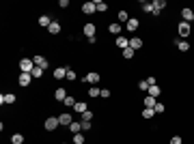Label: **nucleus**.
<instances>
[{
    "label": "nucleus",
    "instance_id": "42",
    "mask_svg": "<svg viewBox=\"0 0 194 144\" xmlns=\"http://www.w3.org/2000/svg\"><path fill=\"white\" fill-rule=\"evenodd\" d=\"M58 7H60V9H67V7H69V0H60Z\"/></svg>",
    "mask_w": 194,
    "mask_h": 144
},
{
    "label": "nucleus",
    "instance_id": "24",
    "mask_svg": "<svg viewBox=\"0 0 194 144\" xmlns=\"http://www.w3.org/2000/svg\"><path fill=\"white\" fill-rule=\"evenodd\" d=\"M177 50H179V52H188V50H190V43H188V41H177Z\"/></svg>",
    "mask_w": 194,
    "mask_h": 144
},
{
    "label": "nucleus",
    "instance_id": "16",
    "mask_svg": "<svg viewBox=\"0 0 194 144\" xmlns=\"http://www.w3.org/2000/svg\"><path fill=\"white\" fill-rule=\"evenodd\" d=\"M130 47H132V50H140V47H142V39H138V37H134V39H130Z\"/></svg>",
    "mask_w": 194,
    "mask_h": 144
},
{
    "label": "nucleus",
    "instance_id": "31",
    "mask_svg": "<svg viewBox=\"0 0 194 144\" xmlns=\"http://www.w3.org/2000/svg\"><path fill=\"white\" fill-rule=\"evenodd\" d=\"M138 88L142 90V92H147V90H149V82H147V80H140V82H138Z\"/></svg>",
    "mask_w": 194,
    "mask_h": 144
},
{
    "label": "nucleus",
    "instance_id": "27",
    "mask_svg": "<svg viewBox=\"0 0 194 144\" xmlns=\"http://www.w3.org/2000/svg\"><path fill=\"white\" fill-rule=\"evenodd\" d=\"M80 116H82V123H91V121H93V112H91V110H86V112L80 114Z\"/></svg>",
    "mask_w": 194,
    "mask_h": 144
},
{
    "label": "nucleus",
    "instance_id": "34",
    "mask_svg": "<svg viewBox=\"0 0 194 144\" xmlns=\"http://www.w3.org/2000/svg\"><path fill=\"white\" fill-rule=\"evenodd\" d=\"M43 71H45V69H41V67H35L30 75H33V77H41V75H43Z\"/></svg>",
    "mask_w": 194,
    "mask_h": 144
},
{
    "label": "nucleus",
    "instance_id": "17",
    "mask_svg": "<svg viewBox=\"0 0 194 144\" xmlns=\"http://www.w3.org/2000/svg\"><path fill=\"white\" fill-rule=\"evenodd\" d=\"M138 26H140V22H138L136 17H130V22H127V30L134 32V30H138Z\"/></svg>",
    "mask_w": 194,
    "mask_h": 144
},
{
    "label": "nucleus",
    "instance_id": "10",
    "mask_svg": "<svg viewBox=\"0 0 194 144\" xmlns=\"http://www.w3.org/2000/svg\"><path fill=\"white\" fill-rule=\"evenodd\" d=\"M164 7H166V0H155L153 2V13H151V15H160V11H162Z\"/></svg>",
    "mask_w": 194,
    "mask_h": 144
},
{
    "label": "nucleus",
    "instance_id": "11",
    "mask_svg": "<svg viewBox=\"0 0 194 144\" xmlns=\"http://www.w3.org/2000/svg\"><path fill=\"white\" fill-rule=\"evenodd\" d=\"M0 103H15V95L13 92H7V95H0Z\"/></svg>",
    "mask_w": 194,
    "mask_h": 144
},
{
    "label": "nucleus",
    "instance_id": "30",
    "mask_svg": "<svg viewBox=\"0 0 194 144\" xmlns=\"http://www.w3.org/2000/svg\"><path fill=\"white\" fill-rule=\"evenodd\" d=\"M11 142L13 144H24V136H22V133H15V136L11 138Z\"/></svg>",
    "mask_w": 194,
    "mask_h": 144
},
{
    "label": "nucleus",
    "instance_id": "32",
    "mask_svg": "<svg viewBox=\"0 0 194 144\" xmlns=\"http://www.w3.org/2000/svg\"><path fill=\"white\" fill-rule=\"evenodd\" d=\"M153 114H155V112L151 108H145V110H142V118H153Z\"/></svg>",
    "mask_w": 194,
    "mask_h": 144
},
{
    "label": "nucleus",
    "instance_id": "12",
    "mask_svg": "<svg viewBox=\"0 0 194 144\" xmlns=\"http://www.w3.org/2000/svg\"><path fill=\"white\" fill-rule=\"evenodd\" d=\"M116 47H121V50H125V47H130V39H125V37H116Z\"/></svg>",
    "mask_w": 194,
    "mask_h": 144
},
{
    "label": "nucleus",
    "instance_id": "1",
    "mask_svg": "<svg viewBox=\"0 0 194 144\" xmlns=\"http://www.w3.org/2000/svg\"><path fill=\"white\" fill-rule=\"evenodd\" d=\"M35 67H37V65H35L33 58H22V60H19V71L22 73H33Z\"/></svg>",
    "mask_w": 194,
    "mask_h": 144
},
{
    "label": "nucleus",
    "instance_id": "36",
    "mask_svg": "<svg viewBox=\"0 0 194 144\" xmlns=\"http://www.w3.org/2000/svg\"><path fill=\"white\" fill-rule=\"evenodd\" d=\"M164 110H166V108H164V103H160V101H157V103H155V108H153V112H155V114H162Z\"/></svg>",
    "mask_w": 194,
    "mask_h": 144
},
{
    "label": "nucleus",
    "instance_id": "2",
    "mask_svg": "<svg viewBox=\"0 0 194 144\" xmlns=\"http://www.w3.org/2000/svg\"><path fill=\"white\" fill-rule=\"evenodd\" d=\"M82 32H84V37H86V39H95V35H97V28H95V24H84Z\"/></svg>",
    "mask_w": 194,
    "mask_h": 144
},
{
    "label": "nucleus",
    "instance_id": "6",
    "mask_svg": "<svg viewBox=\"0 0 194 144\" xmlns=\"http://www.w3.org/2000/svg\"><path fill=\"white\" fill-rule=\"evenodd\" d=\"M58 121H60V125H65V127H69L71 123H74V118H71V114H69V112H63V114L58 116Z\"/></svg>",
    "mask_w": 194,
    "mask_h": 144
},
{
    "label": "nucleus",
    "instance_id": "13",
    "mask_svg": "<svg viewBox=\"0 0 194 144\" xmlns=\"http://www.w3.org/2000/svg\"><path fill=\"white\" fill-rule=\"evenodd\" d=\"M54 77H56V80L67 77V67H56V69H54Z\"/></svg>",
    "mask_w": 194,
    "mask_h": 144
},
{
    "label": "nucleus",
    "instance_id": "23",
    "mask_svg": "<svg viewBox=\"0 0 194 144\" xmlns=\"http://www.w3.org/2000/svg\"><path fill=\"white\" fill-rule=\"evenodd\" d=\"M48 30H50V35H58V32H60V24H58V22H52Z\"/></svg>",
    "mask_w": 194,
    "mask_h": 144
},
{
    "label": "nucleus",
    "instance_id": "19",
    "mask_svg": "<svg viewBox=\"0 0 194 144\" xmlns=\"http://www.w3.org/2000/svg\"><path fill=\"white\" fill-rule=\"evenodd\" d=\"M69 131H71L74 136H76V133H80V131H82V123H78V121H74V123L69 125Z\"/></svg>",
    "mask_w": 194,
    "mask_h": 144
},
{
    "label": "nucleus",
    "instance_id": "41",
    "mask_svg": "<svg viewBox=\"0 0 194 144\" xmlns=\"http://www.w3.org/2000/svg\"><path fill=\"white\" fill-rule=\"evenodd\" d=\"M99 97H104V99H108V97H110V90H108V88H101V92H99Z\"/></svg>",
    "mask_w": 194,
    "mask_h": 144
},
{
    "label": "nucleus",
    "instance_id": "45",
    "mask_svg": "<svg viewBox=\"0 0 194 144\" xmlns=\"http://www.w3.org/2000/svg\"><path fill=\"white\" fill-rule=\"evenodd\" d=\"M192 22H194V19H192Z\"/></svg>",
    "mask_w": 194,
    "mask_h": 144
},
{
    "label": "nucleus",
    "instance_id": "7",
    "mask_svg": "<svg viewBox=\"0 0 194 144\" xmlns=\"http://www.w3.org/2000/svg\"><path fill=\"white\" fill-rule=\"evenodd\" d=\"M190 32H192V26H190L188 22H181V24H179V35H181V37H188Z\"/></svg>",
    "mask_w": 194,
    "mask_h": 144
},
{
    "label": "nucleus",
    "instance_id": "33",
    "mask_svg": "<svg viewBox=\"0 0 194 144\" xmlns=\"http://www.w3.org/2000/svg\"><path fill=\"white\" fill-rule=\"evenodd\" d=\"M119 22H130V15H127V11H119Z\"/></svg>",
    "mask_w": 194,
    "mask_h": 144
},
{
    "label": "nucleus",
    "instance_id": "25",
    "mask_svg": "<svg viewBox=\"0 0 194 144\" xmlns=\"http://www.w3.org/2000/svg\"><path fill=\"white\" fill-rule=\"evenodd\" d=\"M95 7H97V11H101V13L108 11V4H106L104 0H95Z\"/></svg>",
    "mask_w": 194,
    "mask_h": 144
},
{
    "label": "nucleus",
    "instance_id": "9",
    "mask_svg": "<svg viewBox=\"0 0 194 144\" xmlns=\"http://www.w3.org/2000/svg\"><path fill=\"white\" fill-rule=\"evenodd\" d=\"M33 60H35V65H37V67H41V69H48V67H50L48 58H43V56H35Z\"/></svg>",
    "mask_w": 194,
    "mask_h": 144
},
{
    "label": "nucleus",
    "instance_id": "4",
    "mask_svg": "<svg viewBox=\"0 0 194 144\" xmlns=\"http://www.w3.org/2000/svg\"><path fill=\"white\" fill-rule=\"evenodd\" d=\"M58 125H60V121H58L56 116H50V118L45 121V129H48V131H54Z\"/></svg>",
    "mask_w": 194,
    "mask_h": 144
},
{
    "label": "nucleus",
    "instance_id": "20",
    "mask_svg": "<svg viewBox=\"0 0 194 144\" xmlns=\"http://www.w3.org/2000/svg\"><path fill=\"white\" fill-rule=\"evenodd\" d=\"M147 92H149V95H151V97H155V99H157V97H160V92H162V90H160V86H157V84H153V86H149V90H147Z\"/></svg>",
    "mask_w": 194,
    "mask_h": 144
},
{
    "label": "nucleus",
    "instance_id": "38",
    "mask_svg": "<svg viewBox=\"0 0 194 144\" xmlns=\"http://www.w3.org/2000/svg\"><path fill=\"white\" fill-rule=\"evenodd\" d=\"M74 144H84V136L82 133H76L74 136Z\"/></svg>",
    "mask_w": 194,
    "mask_h": 144
},
{
    "label": "nucleus",
    "instance_id": "28",
    "mask_svg": "<svg viewBox=\"0 0 194 144\" xmlns=\"http://www.w3.org/2000/svg\"><path fill=\"white\" fill-rule=\"evenodd\" d=\"M140 7H142V11H147V13H153V2H140Z\"/></svg>",
    "mask_w": 194,
    "mask_h": 144
},
{
    "label": "nucleus",
    "instance_id": "15",
    "mask_svg": "<svg viewBox=\"0 0 194 144\" xmlns=\"http://www.w3.org/2000/svg\"><path fill=\"white\" fill-rule=\"evenodd\" d=\"M30 80H33V75H30V73H22V75H19V86H28V84H30Z\"/></svg>",
    "mask_w": 194,
    "mask_h": 144
},
{
    "label": "nucleus",
    "instance_id": "8",
    "mask_svg": "<svg viewBox=\"0 0 194 144\" xmlns=\"http://www.w3.org/2000/svg\"><path fill=\"white\" fill-rule=\"evenodd\" d=\"M181 17H183V22H188V24H190V22L194 19V11H192V9H188V7H186V9H181Z\"/></svg>",
    "mask_w": 194,
    "mask_h": 144
},
{
    "label": "nucleus",
    "instance_id": "3",
    "mask_svg": "<svg viewBox=\"0 0 194 144\" xmlns=\"http://www.w3.org/2000/svg\"><path fill=\"white\" fill-rule=\"evenodd\" d=\"M99 77H101L99 73L91 71V73H89V75H84V82H86V84H91V86H95L97 82H99Z\"/></svg>",
    "mask_w": 194,
    "mask_h": 144
},
{
    "label": "nucleus",
    "instance_id": "35",
    "mask_svg": "<svg viewBox=\"0 0 194 144\" xmlns=\"http://www.w3.org/2000/svg\"><path fill=\"white\" fill-rule=\"evenodd\" d=\"M123 58H134V50L132 47H125L123 50Z\"/></svg>",
    "mask_w": 194,
    "mask_h": 144
},
{
    "label": "nucleus",
    "instance_id": "29",
    "mask_svg": "<svg viewBox=\"0 0 194 144\" xmlns=\"http://www.w3.org/2000/svg\"><path fill=\"white\" fill-rule=\"evenodd\" d=\"M63 103H65V106H67V108H71V106H76L78 101H76V99H74V97H71V95H67V99H65V101H63Z\"/></svg>",
    "mask_w": 194,
    "mask_h": 144
},
{
    "label": "nucleus",
    "instance_id": "14",
    "mask_svg": "<svg viewBox=\"0 0 194 144\" xmlns=\"http://www.w3.org/2000/svg\"><path fill=\"white\" fill-rule=\"evenodd\" d=\"M142 103H145V108H151V110H153V108H155V103H157V99H155V97H151V95H147Z\"/></svg>",
    "mask_w": 194,
    "mask_h": 144
},
{
    "label": "nucleus",
    "instance_id": "21",
    "mask_svg": "<svg viewBox=\"0 0 194 144\" xmlns=\"http://www.w3.org/2000/svg\"><path fill=\"white\" fill-rule=\"evenodd\" d=\"M74 110H76L78 114H84V112H86L89 108H86V103H84V101H78L76 106H74Z\"/></svg>",
    "mask_w": 194,
    "mask_h": 144
},
{
    "label": "nucleus",
    "instance_id": "18",
    "mask_svg": "<svg viewBox=\"0 0 194 144\" xmlns=\"http://www.w3.org/2000/svg\"><path fill=\"white\" fill-rule=\"evenodd\" d=\"M54 97H56V101H65V99H67V90H65V88H56Z\"/></svg>",
    "mask_w": 194,
    "mask_h": 144
},
{
    "label": "nucleus",
    "instance_id": "26",
    "mask_svg": "<svg viewBox=\"0 0 194 144\" xmlns=\"http://www.w3.org/2000/svg\"><path fill=\"white\" fill-rule=\"evenodd\" d=\"M108 30H110V32H112V35H121V24H110V26H108Z\"/></svg>",
    "mask_w": 194,
    "mask_h": 144
},
{
    "label": "nucleus",
    "instance_id": "37",
    "mask_svg": "<svg viewBox=\"0 0 194 144\" xmlns=\"http://www.w3.org/2000/svg\"><path fill=\"white\" fill-rule=\"evenodd\" d=\"M99 92H101V90L97 88V86H91V90H89V97H99Z\"/></svg>",
    "mask_w": 194,
    "mask_h": 144
},
{
    "label": "nucleus",
    "instance_id": "44",
    "mask_svg": "<svg viewBox=\"0 0 194 144\" xmlns=\"http://www.w3.org/2000/svg\"><path fill=\"white\" fill-rule=\"evenodd\" d=\"M147 82H149V86H153V84H155V77H153V75H149V77H147Z\"/></svg>",
    "mask_w": 194,
    "mask_h": 144
},
{
    "label": "nucleus",
    "instance_id": "40",
    "mask_svg": "<svg viewBox=\"0 0 194 144\" xmlns=\"http://www.w3.org/2000/svg\"><path fill=\"white\" fill-rule=\"evenodd\" d=\"M171 144H183V140H181L179 136H173V138H171Z\"/></svg>",
    "mask_w": 194,
    "mask_h": 144
},
{
    "label": "nucleus",
    "instance_id": "5",
    "mask_svg": "<svg viewBox=\"0 0 194 144\" xmlns=\"http://www.w3.org/2000/svg\"><path fill=\"white\" fill-rule=\"evenodd\" d=\"M95 11H97L95 2H84V4H82V13H86V15H93Z\"/></svg>",
    "mask_w": 194,
    "mask_h": 144
},
{
    "label": "nucleus",
    "instance_id": "43",
    "mask_svg": "<svg viewBox=\"0 0 194 144\" xmlns=\"http://www.w3.org/2000/svg\"><path fill=\"white\" fill-rule=\"evenodd\" d=\"M82 123V121H80ZM82 131H91V123H82Z\"/></svg>",
    "mask_w": 194,
    "mask_h": 144
},
{
    "label": "nucleus",
    "instance_id": "39",
    "mask_svg": "<svg viewBox=\"0 0 194 144\" xmlns=\"http://www.w3.org/2000/svg\"><path fill=\"white\" fill-rule=\"evenodd\" d=\"M67 80H71V82L76 80V71H74V69H69V67H67Z\"/></svg>",
    "mask_w": 194,
    "mask_h": 144
},
{
    "label": "nucleus",
    "instance_id": "22",
    "mask_svg": "<svg viewBox=\"0 0 194 144\" xmlns=\"http://www.w3.org/2000/svg\"><path fill=\"white\" fill-rule=\"evenodd\" d=\"M50 24H52L50 15H41V17H39V26H45V28H50Z\"/></svg>",
    "mask_w": 194,
    "mask_h": 144
}]
</instances>
